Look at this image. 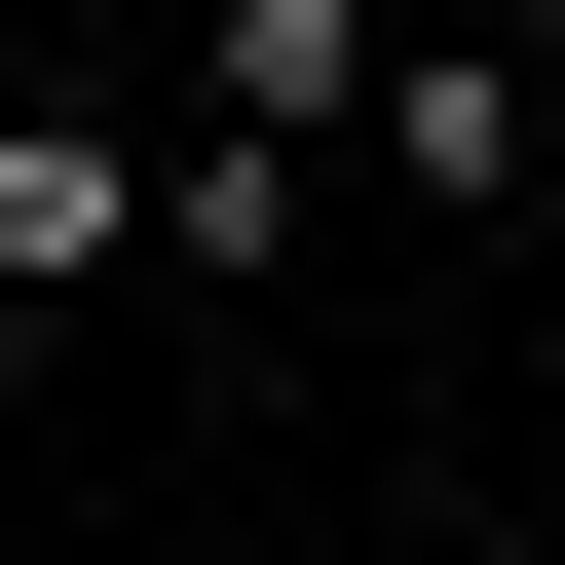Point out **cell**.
I'll use <instances>...</instances> for the list:
<instances>
[{"label":"cell","mask_w":565,"mask_h":565,"mask_svg":"<svg viewBox=\"0 0 565 565\" xmlns=\"http://www.w3.org/2000/svg\"><path fill=\"white\" fill-rule=\"evenodd\" d=\"M151 226H189L151 114H0V302H76V264H151Z\"/></svg>","instance_id":"2"},{"label":"cell","mask_w":565,"mask_h":565,"mask_svg":"<svg viewBox=\"0 0 565 565\" xmlns=\"http://www.w3.org/2000/svg\"><path fill=\"white\" fill-rule=\"evenodd\" d=\"M377 76H415V0H189V114H264V151H377Z\"/></svg>","instance_id":"1"},{"label":"cell","mask_w":565,"mask_h":565,"mask_svg":"<svg viewBox=\"0 0 565 565\" xmlns=\"http://www.w3.org/2000/svg\"><path fill=\"white\" fill-rule=\"evenodd\" d=\"M0 39H114V0H0Z\"/></svg>","instance_id":"4"},{"label":"cell","mask_w":565,"mask_h":565,"mask_svg":"<svg viewBox=\"0 0 565 565\" xmlns=\"http://www.w3.org/2000/svg\"><path fill=\"white\" fill-rule=\"evenodd\" d=\"M527 151H565V114H527V39H415V76H377V189H415V226H490Z\"/></svg>","instance_id":"3"}]
</instances>
